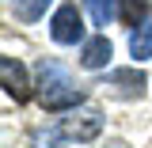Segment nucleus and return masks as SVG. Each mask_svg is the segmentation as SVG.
<instances>
[{
    "label": "nucleus",
    "instance_id": "f257e3e1",
    "mask_svg": "<svg viewBox=\"0 0 152 148\" xmlns=\"http://www.w3.org/2000/svg\"><path fill=\"white\" fill-rule=\"evenodd\" d=\"M38 99H42V106L46 110H76L80 103H84V91L72 84V76H69V69L65 65H57L53 57H42L38 61Z\"/></svg>",
    "mask_w": 152,
    "mask_h": 148
},
{
    "label": "nucleus",
    "instance_id": "f03ea898",
    "mask_svg": "<svg viewBox=\"0 0 152 148\" xmlns=\"http://www.w3.org/2000/svg\"><path fill=\"white\" fill-rule=\"evenodd\" d=\"M50 38H53L57 46H84L88 38H84V15H80V8L76 4H61L50 19Z\"/></svg>",
    "mask_w": 152,
    "mask_h": 148
},
{
    "label": "nucleus",
    "instance_id": "7ed1b4c3",
    "mask_svg": "<svg viewBox=\"0 0 152 148\" xmlns=\"http://www.w3.org/2000/svg\"><path fill=\"white\" fill-rule=\"evenodd\" d=\"M99 133H103V114L99 110H80V114L72 110L57 125V137H65V141H95Z\"/></svg>",
    "mask_w": 152,
    "mask_h": 148
},
{
    "label": "nucleus",
    "instance_id": "20e7f679",
    "mask_svg": "<svg viewBox=\"0 0 152 148\" xmlns=\"http://www.w3.org/2000/svg\"><path fill=\"white\" fill-rule=\"evenodd\" d=\"M103 87H110L118 99H141L145 87H148V80H145V72L133 65V69H110L107 80H103Z\"/></svg>",
    "mask_w": 152,
    "mask_h": 148
},
{
    "label": "nucleus",
    "instance_id": "39448f33",
    "mask_svg": "<svg viewBox=\"0 0 152 148\" xmlns=\"http://www.w3.org/2000/svg\"><path fill=\"white\" fill-rule=\"evenodd\" d=\"M0 80H4V91H8V99H15V103H23V99L31 95L27 69L19 65L15 57H0Z\"/></svg>",
    "mask_w": 152,
    "mask_h": 148
},
{
    "label": "nucleus",
    "instance_id": "423d86ee",
    "mask_svg": "<svg viewBox=\"0 0 152 148\" xmlns=\"http://www.w3.org/2000/svg\"><path fill=\"white\" fill-rule=\"evenodd\" d=\"M110 57H114V46L107 42V34H95V38H88L84 46H80V65L84 69H107L110 65Z\"/></svg>",
    "mask_w": 152,
    "mask_h": 148
},
{
    "label": "nucleus",
    "instance_id": "0eeeda50",
    "mask_svg": "<svg viewBox=\"0 0 152 148\" xmlns=\"http://www.w3.org/2000/svg\"><path fill=\"white\" fill-rule=\"evenodd\" d=\"M129 53H133V61H148V57H152V19H145L141 27H133Z\"/></svg>",
    "mask_w": 152,
    "mask_h": 148
},
{
    "label": "nucleus",
    "instance_id": "6e6552de",
    "mask_svg": "<svg viewBox=\"0 0 152 148\" xmlns=\"http://www.w3.org/2000/svg\"><path fill=\"white\" fill-rule=\"evenodd\" d=\"M8 8H12V15L19 23H38V19L46 15L50 0H8Z\"/></svg>",
    "mask_w": 152,
    "mask_h": 148
},
{
    "label": "nucleus",
    "instance_id": "1a4fd4ad",
    "mask_svg": "<svg viewBox=\"0 0 152 148\" xmlns=\"http://www.w3.org/2000/svg\"><path fill=\"white\" fill-rule=\"evenodd\" d=\"M84 8H88L95 27H110L114 15H118V0H84Z\"/></svg>",
    "mask_w": 152,
    "mask_h": 148
},
{
    "label": "nucleus",
    "instance_id": "9d476101",
    "mask_svg": "<svg viewBox=\"0 0 152 148\" xmlns=\"http://www.w3.org/2000/svg\"><path fill=\"white\" fill-rule=\"evenodd\" d=\"M118 4H122V19L129 27H141L148 19V0H118Z\"/></svg>",
    "mask_w": 152,
    "mask_h": 148
}]
</instances>
